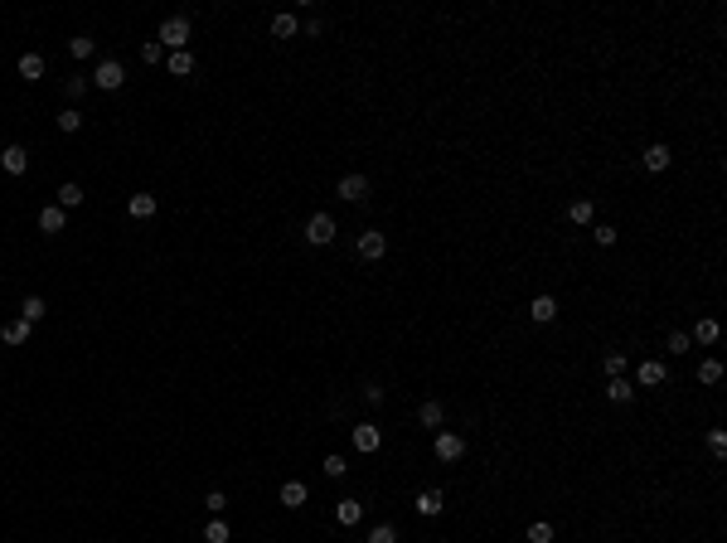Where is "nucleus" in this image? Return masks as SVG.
<instances>
[{
  "instance_id": "obj_37",
  "label": "nucleus",
  "mask_w": 727,
  "mask_h": 543,
  "mask_svg": "<svg viewBox=\"0 0 727 543\" xmlns=\"http://www.w3.org/2000/svg\"><path fill=\"white\" fill-rule=\"evenodd\" d=\"M345 471H350V461H345V456H325V475H330V480H340Z\"/></svg>"
},
{
  "instance_id": "obj_4",
  "label": "nucleus",
  "mask_w": 727,
  "mask_h": 543,
  "mask_svg": "<svg viewBox=\"0 0 727 543\" xmlns=\"http://www.w3.org/2000/svg\"><path fill=\"white\" fill-rule=\"evenodd\" d=\"M412 510H417V515H422V519H436V515H441V510H446V495H441V490H417V500H412Z\"/></svg>"
},
{
  "instance_id": "obj_31",
  "label": "nucleus",
  "mask_w": 727,
  "mask_h": 543,
  "mask_svg": "<svg viewBox=\"0 0 727 543\" xmlns=\"http://www.w3.org/2000/svg\"><path fill=\"white\" fill-rule=\"evenodd\" d=\"M529 543H553V524H548V519L529 524Z\"/></svg>"
},
{
  "instance_id": "obj_19",
  "label": "nucleus",
  "mask_w": 727,
  "mask_h": 543,
  "mask_svg": "<svg viewBox=\"0 0 727 543\" xmlns=\"http://www.w3.org/2000/svg\"><path fill=\"white\" fill-rule=\"evenodd\" d=\"M606 398H611V403H630V398H635V383H630V379H611V383H606Z\"/></svg>"
},
{
  "instance_id": "obj_7",
  "label": "nucleus",
  "mask_w": 727,
  "mask_h": 543,
  "mask_svg": "<svg viewBox=\"0 0 727 543\" xmlns=\"http://www.w3.org/2000/svg\"><path fill=\"white\" fill-rule=\"evenodd\" d=\"M0 170H5V175H25V170H29V151H25V146H5V151H0Z\"/></svg>"
},
{
  "instance_id": "obj_28",
  "label": "nucleus",
  "mask_w": 727,
  "mask_h": 543,
  "mask_svg": "<svg viewBox=\"0 0 727 543\" xmlns=\"http://www.w3.org/2000/svg\"><path fill=\"white\" fill-rule=\"evenodd\" d=\"M78 127H82V112H78V107H63V112H58V131H68V136H73Z\"/></svg>"
},
{
  "instance_id": "obj_36",
  "label": "nucleus",
  "mask_w": 727,
  "mask_h": 543,
  "mask_svg": "<svg viewBox=\"0 0 727 543\" xmlns=\"http://www.w3.org/2000/svg\"><path fill=\"white\" fill-rule=\"evenodd\" d=\"M141 58H146V63L156 68V63H165V49L156 44V39H146V44H141Z\"/></svg>"
},
{
  "instance_id": "obj_1",
  "label": "nucleus",
  "mask_w": 727,
  "mask_h": 543,
  "mask_svg": "<svg viewBox=\"0 0 727 543\" xmlns=\"http://www.w3.org/2000/svg\"><path fill=\"white\" fill-rule=\"evenodd\" d=\"M189 39H194V25H189V15H170V20L156 29V44H161V49H170V54L189 49Z\"/></svg>"
},
{
  "instance_id": "obj_2",
  "label": "nucleus",
  "mask_w": 727,
  "mask_h": 543,
  "mask_svg": "<svg viewBox=\"0 0 727 543\" xmlns=\"http://www.w3.org/2000/svg\"><path fill=\"white\" fill-rule=\"evenodd\" d=\"M122 82H126V68H122L117 58H102V63H97V73H92V87H102V92H117Z\"/></svg>"
},
{
  "instance_id": "obj_33",
  "label": "nucleus",
  "mask_w": 727,
  "mask_h": 543,
  "mask_svg": "<svg viewBox=\"0 0 727 543\" xmlns=\"http://www.w3.org/2000/svg\"><path fill=\"white\" fill-rule=\"evenodd\" d=\"M87 87H92V78H82V73H78V78H68V82H63V92H68L73 102H82V92H87Z\"/></svg>"
},
{
  "instance_id": "obj_34",
  "label": "nucleus",
  "mask_w": 727,
  "mask_h": 543,
  "mask_svg": "<svg viewBox=\"0 0 727 543\" xmlns=\"http://www.w3.org/2000/svg\"><path fill=\"white\" fill-rule=\"evenodd\" d=\"M592 238H596L601 247H616V238H620V233L611 228V223H596V228H592Z\"/></svg>"
},
{
  "instance_id": "obj_38",
  "label": "nucleus",
  "mask_w": 727,
  "mask_h": 543,
  "mask_svg": "<svg viewBox=\"0 0 727 543\" xmlns=\"http://www.w3.org/2000/svg\"><path fill=\"white\" fill-rule=\"evenodd\" d=\"M204 510H209V515H223V510H228V495H223V490H209Z\"/></svg>"
},
{
  "instance_id": "obj_17",
  "label": "nucleus",
  "mask_w": 727,
  "mask_h": 543,
  "mask_svg": "<svg viewBox=\"0 0 727 543\" xmlns=\"http://www.w3.org/2000/svg\"><path fill=\"white\" fill-rule=\"evenodd\" d=\"M44 311H49V306H44L39 296H25V301H20V321H25V326H34V321H44Z\"/></svg>"
},
{
  "instance_id": "obj_16",
  "label": "nucleus",
  "mask_w": 727,
  "mask_h": 543,
  "mask_svg": "<svg viewBox=\"0 0 727 543\" xmlns=\"http://www.w3.org/2000/svg\"><path fill=\"white\" fill-rule=\"evenodd\" d=\"M441 417H446V407L436 403V398H427V403L417 407V422H422V427H441Z\"/></svg>"
},
{
  "instance_id": "obj_3",
  "label": "nucleus",
  "mask_w": 727,
  "mask_h": 543,
  "mask_svg": "<svg viewBox=\"0 0 727 543\" xmlns=\"http://www.w3.org/2000/svg\"><path fill=\"white\" fill-rule=\"evenodd\" d=\"M306 243H311V247L335 243V218H330V214H311V223H306Z\"/></svg>"
},
{
  "instance_id": "obj_35",
  "label": "nucleus",
  "mask_w": 727,
  "mask_h": 543,
  "mask_svg": "<svg viewBox=\"0 0 727 543\" xmlns=\"http://www.w3.org/2000/svg\"><path fill=\"white\" fill-rule=\"evenodd\" d=\"M699 379L703 383H718V379H723V364H718V359H703V364H699Z\"/></svg>"
},
{
  "instance_id": "obj_30",
  "label": "nucleus",
  "mask_w": 727,
  "mask_h": 543,
  "mask_svg": "<svg viewBox=\"0 0 727 543\" xmlns=\"http://www.w3.org/2000/svg\"><path fill=\"white\" fill-rule=\"evenodd\" d=\"M92 49H97V44H92L87 34H78V39H68V54H73V58H92Z\"/></svg>"
},
{
  "instance_id": "obj_18",
  "label": "nucleus",
  "mask_w": 727,
  "mask_h": 543,
  "mask_svg": "<svg viewBox=\"0 0 727 543\" xmlns=\"http://www.w3.org/2000/svg\"><path fill=\"white\" fill-rule=\"evenodd\" d=\"M0 340H5V345H25L29 326H25V321H5V326H0Z\"/></svg>"
},
{
  "instance_id": "obj_27",
  "label": "nucleus",
  "mask_w": 727,
  "mask_h": 543,
  "mask_svg": "<svg viewBox=\"0 0 727 543\" xmlns=\"http://www.w3.org/2000/svg\"><path fill=\"white\" fill-rule=\"evenodd\" d=\"M601 369H606V379H625V350H620V354H606V359H601Z\"/></svg>"
},
{
  "instance_id": "obj_21",
  "label": "nucleus",
  "mask_w": 727,
  "mask_h": 543,
  "mask_svg": "<svg viewBox=\"0 0 727 543\" xmlns=\"http://www.w3.org/2000/svg\"><path fill=\"white\" fill-rule=\"evenodd\" d=\"M131 218H156V194H131Z\"/></svg>"
},
{
  "instance_id": "obj_20",
  "label": "nucleus",
  "mask_w": 727,
  "mask_h": 543,
  "mask_svg": "<svg viewBox=\"0 0 727 543\" xmlns=\"http://www.w3.org/2000/svg\"><path fill=\"white\" fill-rule=\"evenodd\" d=\"M165 68H170L175 78H185V73H194V54H189V49H180V54L165 58Z\"/></svg>"
},
{
  "instance_id": "obj_32",
  "label": "nucleus",
  "mask_w": 727,
  "mask_h": 543,
  "mask_svg": "<svg viewBox=\"0 0 727 543\" xmlns=\"http://www.w3.org/2000/svg\"><path fill=\"white\" fill-rule=\"evenodd\" d=\"M369 543H398V529L393 524H374L369 529Z\"/></svg>"
},
{
  "instance_id": "obj_8",
  "label": "nucleus",
  "mask_w": 727,
  "mask_h": 543,
  "mask_svg": "<svg viewBox=\"0 0 727 543\" xmlns=\"http://www.w3.org/2000/svg\"><path fill=\"white\" fill-rule=\"evenodd\" d=\"M335 194L350 199V204H359V199H369V180H364V175H345V180L335 185Z\"/></svg>"
},
{
  "instance_id": "obj_10",
  "label": "nucleus",
  "mask_w": 727,
  "mask_h": 543,
  "mask_svg": "<svg viewBox=\"0 0 727 543\" xmlns=\"http://www.w3.org/2000/svg\"><path fill=\"white\" fill-rule=\"evenodd\" d=\"M378 446H383V432H378L374 422L354 427V451H364V456H369V451H378Z\"/></svg>"
},
{
  "instance_id": "obj_40",
  "label": "nucleus",
  "mask_w": 727,
  "mask_h": 543,
  "mask_svg": "<svg viewBox=\"0 0 727 543\" xmlns=\"http://www.w3.org/2000/svg\"><path fill=\"white\" fill-rule=\"evenodd\" d=\"M708 451H713V456H723V451H727V436L723 432H708Z\"/></svg>"
},
{
  "instance_id": "obj_6",
  "label": "nucleus",
  "mask_w": 727,
  "mask_h": 543,
  "mask_svg": "<svg viewBox=\"0 0 727 543\" xmlns=\"http://www.w3.org/2000/svg\"><path fill=\"white\" fill-rule=\"evenodd\" d=\"M465 456V441L456 432H436V461H461Z\"/></svg>"
},
{
  "instance_id": "obj_22",
  "label": "nucleus",
  "mask_w": 727,
  "mask_h": 543,
  "mask_svg": "<svg viewBox=\"0 0 727 543\" xmlns=\"http://www.w3.org/2000/svg\"><path fill=\"white\" fill-rule=\"evenodd\" d=\"M713 340H718V321L703 316L699 326H694V335H689V345H713Z\"/></svg>"
},
{
  "instance_id": "obj_29",
  "label": "nucleus",
  "mask_w": 727,
  "mask_h": 543,
  "mask_svg": "<svg viewBox=\"0 0 727 543\" xmlns=\"http://www.w3.org/2000/svg\"><path fill=\"white\" fill-rule=\"evenodd\" d=\"M228 539H233V529H228L223 519H214V524L204 529V543H228Z\"/></svg>"
},
{
  "instance_id": "obj_14",
  "label": "nucleus",
  "mask_w": 727,
  "mask_h": 543,
  "mask_svg": "<svg viewBox=\"0 0 727 543\" xmlns=\"http://www.w3.org/2000/svg\"><path fill=\"white\" fill-rule=\"evenodd\" d=\"M335 519H340L345 529H354V524L364 519V505H359V500H340V505H335Z\"/></svg>"
},
{
  "instance_id": "obj_13",
  "label": "nucleus",
  "mask_w": 727,
  "mask_h": 543,
  "mask_svg": "<svg viewBox=\"0 0 727 543\" xmlns=\"http://www.w3.org/2000/svg\"><path fill=\"white\" fill-rule=\"evenodd\" d=\"M63 218L68 214H63L58 204H44V209H39V228H44V233H63Z\"/></svg>"
},
{
  "instance_id": "obj_5",
  "label": "nucleus",
  "mask_w": 727,
  "mask_h": 543,
  "mask_svg": "<svg viewBox=\"0 0 727 543\" xmlns=\"http://www.w3.org/2000/svg\"><path fill=\"white\" fill-rule=\"evenodd\" d=\"M669 379V369H664V359H645L640 369H635V383L640 388H659V383Z\"/></svg>"
},
{
  "instance_id": "obj_12",
  "label": "nucleus",
  "mask_w": 727,
  "mask_h": 543,
  "mask_svg": "<svg viewBox=\"0 0 727 543\" xmlns=\"http://www.w3.org/2000/svg\"><path fill=\"white\" fill-rule=\"evenodd\" d=\"M669 161H674V156H669V146H664V141H655V146H645V170H650V175L669 170Z\"/></svg>"
},
{
  "instance_id": "obj_24",
  "label": "nucleus",
  "mask_w": 727,
  "mask_h": 543,
  "mask_svg": "<svg viewBox=\"0 0 727 543\" xmlns=\"http://www.w3.org/2000/svg\"><path fill=\"white\" fill-rule=\"evenodd\" d=\"M78 204H82V190L73 185V180H68V185H58V209H63V214H68V209H78Z\"/></svg>"
},
{
  "instance_id": "obj_9",
  "label": "nucleus",
  "mask_w": 727,
  "mask_h": 543,
  "mask_svg": "<svg viewBox=\"0 0 727 543\" xmlns=\"http://www.w3.org/2000/svg\"><path fill=\"white\" fill-rule=\"evenodd\" d=\"M388 252V238L378 233V228H369V233H359V257H369V262H378Z\"/></svg>"
},
{
  "instance_id": "obj_15",
  "label": "nucleus",
  "mask_w": 727,
  "mask_h": 543,
  "mask_svg": "<svg viewBox=\"0 0 727 543\" xmlns=\"http://www.w3.org/2000/svg\"><path fill=\"white\" fill-rule=\"evenodd\" d=\"M567 218H572L577 228H587V223L596 218V204H592V199H572V209H567Z\"/></svg>"
},
{
  "instance_id": "obj_23",
  "label": "nucleus",
  "mask_w": 727,
  "mask_h": 543,
  "mask_svg": "<svg viewBox=\"0 0 727 543\" xmlns=\"http://www.w3.org/2000/svg\"><path fill=\"white\" fill-rule=\"evenodd\" d=\"M281 505H286V510H301V505H306V485H301V480H286V485H281Z\"/></svg>"
},
{
  "instance_id": "obj_39",
  "label": "nucleus",
  "mask_w": 727,
  "mask_h": 543,
  "mask_svg": "<svg viewBox=\"0 0 727 543\" xmlns=\"http://www.w3.org/2000/svg\"><path fill=\"white\" fill-rule=\"evenodd\" d=\"M664 350H669V354H689V335H684V330H674L669 340H664Z\"/></svg>"
},
{
  "instance_id": "obj_11",
  "label": "nucleus",
  "mask_w": 727,
  "mask_h": 543,
  "mask_svg": "<svg viewBox=\"0 0 727 543\" xmlns=\"http://www.w3.org/2000/svg\"><path fill=\"white\" fill-rule=\"evenodd\" d=\"M529 316H534L539 326H553V321H558V301H553V296H534V301H529Z\"/></svg>"
},
{
  "instance_id": "obj_26",
  "label": "nucleus",
  "mask_w": 727,
  "mask_h": 543,
  "mask_svg": "<svg viewBox=\"0 0 727 543\" xmlns=\"http://www.w3.org/2000/svg\"><path fill=\"white\" fill-rule=\"evenodd\" d=\"M20 78H29V82L44 78V58H39V54H25V58H20Z\"/></svg>"
},
{
  "instance_id": "obj_25",
  "label": "nucleus",
  "mask_w": 727,
  "mask_h": 543,
  "mask_svg": "<svg viewBox=\"0 0 727 543\" xmlns=\"http://www.w3.org/2000/svg\"><path fill=\"white\" fill-rule=\"evenodd\" d=\"M296 15H271V34H276V39H291V34H296Z\"/></svg>"
}]
</instances>
